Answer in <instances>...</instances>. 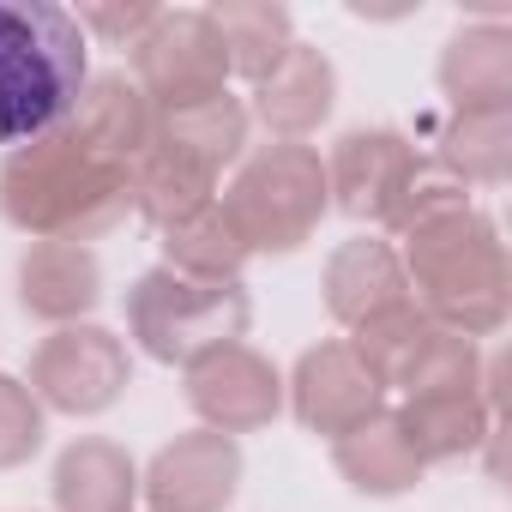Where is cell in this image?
Listing matches in <instances>:
<instances>
[{"label": "cell", "mask_w": 512, "mask_h": 512, "mask_svg": "<svg viewBox=\"0 0 512 512\" xmlns=\"http://www.w3.org/2000/svg\"><path fill=\"white\" fill-rule=\"evenodd\" d=\"M235 488H241V446L217 428L175 434L139 476L151 512H229Z\"/></svg>", "instance_id": "11"}, {"label": "cell", "mask_w": 512, "mask_h": 512, "mask_svg": "<svg viewBox=\"0 0 512 512\" xmlns=\"http://www.w3.org/2000/svg\"><path fill=\"white\" fill-rule=\"evenodd\" d=\"M440 91L452 109H512V31L500 19L458 25L440 49Z\"/></svg>", "instance_id": "17"}, {"label": "cell", "mask_w": 512, "mask_h": 512, "mask_svg": "<svg viewBox=\"0 0 512 512\" xmlns=\"http://www.w3.org/2000/svg\"><path fill=\"white\" fill-rule=\"evenodd\" d=\"M350 350L380 380V392H404V398L422 392V386H446V380H476L482 374V344L434 326L416 302H404V308L356 326Z\"/></svg>", "instance_id": "6"}, {"label": "cell", "mask_w": 512, "mask_h": 512, "mask_svg": "<svg viewBox=\"0 0 512 512\" xmlns=\"http://www.w3.org/2000/svg\"><path fill=\"white\" fill-rule=\"evenodd\" d=\"M157 235H163V266L181 272V278H199V284H235L241 266L253 260L217 199L199 205V211H187V217H175V223L157 229Z\"/></svg>", "instance_id": "23"}, {"label": "cell", "mask_w": 512, "mask_h": 512, "mask_svg": "<svg viewBox=\"0 0 512 512\" xmlns=\"http://www.w3.org/2000/svg\"><path fill=\"white\" fill-rule=\"evenodd\" d=\"M85 31L55 0H0V145H31L73 121L91 79Z\"/></svg>", "instance_id": "3"}, {"label": "cell", "mask_w": 512, "mask_h": 512, "mask_svg": "<svg viewBox=\"0 0 512 512\" xmlns=\"http://www.w3.org/2000/svg\"><path fill=\"white\" fill-rule=\"evenodd\" d=\"M217 43H223V61H229V79H253L260 85L284 49L296 43V25L290 13L278 7V0H217V7H205Z\"/></svg>", "instance_id": "21"}, {"label": "cell", "mask_w": 512, "mask_h": 512, "mask_svg": "<svg viewBox=\"0 0 512 512\" xmlns=\"http://www.w3.org/2000/svg\"><path fill=\"white\" fill-rule=\"evenodd\" d=\"M247 320H253V302H247L241 278L199 284V278H181L169 266H151L127 290V332L163 368H187L193 356H205L217 344H241Z\"/></svg>", "instance_id": "5"}, {"label": "cell", "mask_w": 512, "mask_h": 512, "mask_svg": "<svg viewBox=\"0 0 512 512\" xmlns=\"http://www.w3.org/2000/svg\"><path fill=\"white\" fill-rule=\"evenodd\" d=\"M284 398H290L296 422L308 434H326V440H344L350 428H362L368 416L386 410V392L362 368V356L350 350V338H320L314 350H302L296 374L284 380Z\"/></svg>", "instance_id": "10"}, {"label": "cell", "mask_w": 512, "mask_h": 512, "mask_svg": "<svg viewBox=\"0 0 512 512\" xmlns=\"http://www.w3.org/2000/svg\"><path fill=\"white\" fill-rule=\"evenodd\" d=\"M404 278H410V302L482 344L506 326V308H512V266H506V241H500V223L476 205L464 211H446L434 223H422L416 235H404Z\"/></svg>", "instance_id": "2"}, {"label": "cell", "mask_w": 512, "mask_h": 512, "mask_svg": "<svg viewBox=\"0 0 512 512\" xmlns=\"http://www.w3.org/2000/svg\"><path fill=\"white\" fill-rule=\"evenodd\" d=\"M326 308L338 326H368L392 308L410 302V278H404V260H398V247L380 241V235H356L344 241L332 260H326Z\"/></svg>", "instance_id": "15"}, {"label": "cell", "mask_w": 512, "mask_h": 512, "mask_svg": "<svg viewBox=\"0 0 512 512\" xmlns=\"http://www.w3.org/2000/svg\"><path fill=\"white\" fill-rule=\"evenodd\" d=\"M410 163H416L410 133H398V127H350L326 157V193H332L338 211H350L362 223H386Z\"/></svg>", "instance_id": "12"}, {"label": "cell", "mask_w": 512, "mask_h": 512, "mask_svg": "<svg viewBox=\"0 0 512 512\" xmlns=\"http://www.w3.org/2000/svg\"><path fill=\"white\" fill-rule=\"evenodd\" d=\"M338 103V67L314 43H290L284 61L253 85V115H260L278 139L302 145Z\"/></svg>", "instance_id": "16"}, {"label": "cell", "mask_w": 512, "mask_h": 512, "mask_svg": "<svg viewBox=\"0 0 512 512\" xmlns=\"http://www.w3.org/2000/svg\"><path fill=\"white\" fill-rule=\"evenodd\" d=\"M73 127H79L91 145H103L109 157H121V163L133 169V157H139V151L151 145V133H157V109H151V97H145L127 73H91L85 91H79Z\"/></svg>", "instance_id": "20"}, {"label": "cell", "mask_w": 512, "mask_h": 512, "mask_svg": "<svg viewBox=\"0 0 512 512\" xmlns=\"http://www.w3.org/2000/svg\"><path fill=\"white\" fill-rule=\"evenodd\" d=\"M19 302L31 320L85 326V314L103 302V260L79 241H31L19 260Z\"/></svg>", "instance_id": "14"}, {"label": "cell", "mask_w": 512, "mask_h": 512, "mask_svg": "<svg viewBox=\"0 0 512 512\" xmlns=\"http://www.w3.org/2000/svg\"><path fill=\"white\" fill-rule=\"evenodd\" d=\"M223 217L235 223L247 253H296L314 241L320 217L332 211L326 193V157L314 145H260L253 157L235 163V181L223 187Z\"/></svg>", "instance_id": "4"}, {"label": "cell", "mask_w": 512, "mask_h": 512, "mask_svg": "<svg viewBox=\"0 0 512 512\" xmlns=\"http://www.w3.org/2000/svg\"><path fill=\"white\" fill-rule=\"evenodd\" d=\"M55 512H133L139 500V464L127 446L85 434L55 458Z\"/></svg>", "instance_id": "18"}, {"label": "cell", "mask_w": 512, "mask_h": 512, "mask_svg": "<svg viewBox=\"0 0 512 512\" xmlns=\"http://www.w3.org/2000/svg\"><path fill=\"white\" fill-rule=\"evenodd\" d=\"M133 386V356L103 326H55L31 350V398L61 416H103Z\"/></svg>", "instance_id": "8"}, {"label": "cell", "mask_w": 512, "mask_h": 512, "mask_svg": "<svg viewBox=\"0 0 512 512\" xmlns=\"http://www.w3.org/2000/svg\"><path fill=\"white\" fill-rule=\"evenodd\" d=\"M482 368H488V362H482ZM392 416H398V428H404V440L416 446L422 464H458V458H470L476 446L494 440V422H500V410H494L488 392H482V374H476V380L422 386V392H410Z\"/></svg>", "instance_id": "13"}, {"label": "cell", "mask_w": 512, "mask_h": 512, "mask_svg": "<svg viewBox=\"0 0 512 512\" xmlns=\"http://www.w3.org/2000/svg\"><path fill=\"white\" fill-rule=\"evenodd\" d=\"M332 464H338V476L356 488V494H368V500H392V494H410L416 482H422V458H416V446L404 440V428H398V416L392 410H380V416H368L362 428H350L344 440H332Z\"/></svg>", "instance_id": "19"}, {"label": "cell", "mask_w": 512, "mask_h": 512, "mask_svg": "<svg viewBox=\"0 0 512 512\" xmlns=\"http://www.w3.org/2000/svg\"><path fill=\"white\" fill-rule=\"evenodd\" d=\"M133 85L151 97L157 115L193 109L229 91V61L205 13H157V25L133 43Z\"/></svg>", "instance_id": "7"}, {"label": "cell", "mask_w": 512, "mask_h": 512, "mask_svg": "<svg viewBox=\"0 0 512 512\" xmlns=\"http://www.w3.org/2000/svg\"><path fill=\"white\" fill-rule=\"evenodd\" d=\"M43 446V404L31 398L25 380L0 374V470H19Z\"/></svg>", "instance_id": "25"}, {"label": "cell", "mask_w": 512, "mask_h": 512, "mask_svg": "<svg viewBox=\"0 0 512 512\" xmlns=\"http://www.w3.org/2000/svg\"><path fill=\"white\" fill-rule=\"evenodd\" d=\"M157 13H163V7H151V0H85V7H73L85 43L103 37L109 49H133V43L157 25Z\"/></svg>", "instance_id": "26"}, {"label": "cell", "mask_w": 512, "mask_h": 512, "mask_svg": "<svg viewBox=\"0 0 512 512\" xmlns=\"http://www.w3.org/2000/svg\"><path fill=\"white\" fill-rule=\"evenodd\" d=\"M434 157L464 187H500L512 175V109H446L434 127Z\"/></svg>", "instance_id": "22"}, {"label": "cell", "mask_w": 512, "mask_h": 512, "mask_svg": "<svg viewBox=\"0 0 512 512\" xmlns=\"http://www.w3.org/2000/svg\"><path fill=\"white\" fill-rule=\"evenodd\" d=\"M181 380H187L193 416L229 440L253 434V428H272L284 416V374L253 344H217V350L193 356L181 368Z\"/></svg>", "instance_id": "9"}, {"label": "cell", "mask_w": 512, "mask_h": 512, "mask_svg": "<svg viewBox=\"0 0 512 512\" xmlns=\"http://www.w3.org/2000/svg\"><path fill=\"white\" fill-rule=\"evenodd\" d=\"M133 211V169L91 145L73 121L13 145L0 163V217L31 241H97Z\"/></svg>", "instance_id": "1"}, {"label": "cell", "mask_w": 512, "mask_h": 512, "mask_svg": "<svg viewBox=\"0 0 512 512\" xmlns=\"http://www.w3.org/2000/svg\"><path fill=\"white\" fill-rule=\"evenodd\" d=\"M464 205H470V187H464L434 151H416V163H410V175H404V187H398V199H392V211H386L380 229L416 235L422 223H434V217H446V211H464Z\"/></svg>", "instance_id": "24"}]
</instances>
